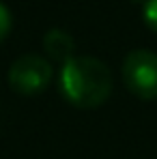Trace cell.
<instances>
[{
    "mask_svg": "<svg viewBox=\"0 0 157 159\" xmlns=\"http://www.w3.org/2000/svg\"><path fill=\"white\" fill-rule=\"evenodd\" d=\"M123 82L138 99H157V54L151 50L129 52L123 60Z\"/></svg>",
    "mask_w": 157,
    "mask_h": 159,
    "instance_id": "obj_2",
    "label": "cell"
},
{
    "mask_svg": "<svg viewBox=\"0 0 157 159\" xmlns=\"http://www.w3.org/2000/svg\"><path fill=\"white\" fill-rule=\"evenodd\" d=\"M52 82V65L37 54H24L13 60L9 69V84L20 95H39Z\"/></svg>",
    "mask_w": 157,
    "mask_h": 159,
    "instance_id": "obj_3",
    "label": "cell"
},
{
    "mask_svg": "<svg viewBox=\"0 0 157 159\" xmlns=\"http://www.w3.org/2000/svg\"><path fill=\"white\" fill-rule=\"evenodd\" d=\"M43 50L52 60H58L65 65L67 60L73 58V39L69 32H65L60 28H52L43 37Z\"/></svg>",
    "mask_w": 157,
    "mask_h": 159,
    "instance_id": "obj_4",
    "label": "cell"
},
{
    "mask_svg": "<svg viewBox=\"0 0 157 159\" xmlns=\"http://www.w3.org/2000/svg\"><path fill=\"white\" fill-rule=\"evenodd\" d=\"M9 32H11V13H9V9L0 2V41H4Z\"/></svg>",
    "mask_w": 157,
    "mask_h": 159,
    "instance_id": "obj_6",
    "label": "cell"
},
{
    "mask_svg": "<svg viewBox=\"0 0 157 159\" xmlns=\"http://www.w3.org/2000/svg\"><path fill=\"white\" fill-rule=\"evenodd\" d=\"M142 15H144V22H146V26L151 28L153 32H157V0H146Z\"/></svg>",
    "mask_w": 157,
    "mask_h": 159,
    "instance_id": "obj_5",
    "label": "cell"
},
{
    "mask_svg": "<svg viewBox=\"0 0 157 159\" xmlns=\"http://www.w3.org/2000/svg\"><path fill=\"white\" fill-rule=\"evenodd\" d=\"M112 73L108 65L95 56H73L62 65L60 93L80 110H95L112 95Z\"/></svg>",
    "mask_w": 157,
    "mask_h": 159,
    "instance_id": "obj_1",
    "label": "cell"
}]
</instances>
